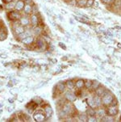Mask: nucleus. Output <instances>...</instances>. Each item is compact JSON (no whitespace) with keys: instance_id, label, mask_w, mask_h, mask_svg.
Returning a JSON list of instances; mask_svg holds the SVG:
<instances>
[{"instance_id":"obj_7","label":"nucleus","mask_w":121,"mask_h":122,"mask_svg":"<svg viewBox=\"0 0 121 122\" xmlns=\"http://www.w3.org/2000/svg\"><path fill=\"white\" fill-rule=\"evenodd\" d=\"M65 97L67 99L69 102H75L77 99V96L76 95L74 92H72L71 91H69L65 93Z\"/></svg>"},{"instance_id":"obj_11","label":"nucleus","mask_w":121,"mask_h":122,"mask_svg":"<svg viewBox=\"0 0 121 122\" xmlns=\"http://www.w3.org/2000/svg\"><path fill=\"white\" fill-rule=\"evenodd\" d=\"M36 48L40 50H44L46 49V43L43 39H38L36 41Z\"/></svg>"},{"instance_id":"obj_22","label":"nucleus","mask_w":121,"mask_h":122,"mask_svg":"<svg viewBox=\"0 0 121 122\" xmlns=\"http://www.w3.org/2000/svg\"><path fill=\"white\" fill-rule=\"evenodd\" d=\"M43 33V30L40 27H38V26H36V27H34L33 28V33L35 34L36 36H40V34Z\"/></svg>"},{"instance_id":"obj_5","label":"nucleus","mask_w":121,"mask_h":122,"mask_svg":"<svg viewBox=\"0 0 121 122\" xmlns=\"http://www.w3.org/2000/svg\"><path fill=\"white\" fill-rule=\"evenodd\" d=\"M25 27H23V26H22L20 23H19L18 24H15L14 26V33L16 36H19V34L23 33V32H25Z\"/></svg>"},{"instance_id":"obj_2","label":"nucleus","mask_w":121,"mask_h":122,"mask_svg":"<svg viewBox=\"0 0 121 122\" xmlns=\"http://www.w3.org/2000/svg\"><path fill=\"white\" fill-rule=\"evenodd\" d=\"M33 118L37 122H42L46 120V116L44 113V110H38L33 114Z\"/></svg>"},{"instance_id":"obj_34","label":"nucleus","mask_w":121,"mask_h":122,"mask_svg":"<svg viewBox=\"0 0 121 122\" xmlns=\"http://www.w3.org/2000/svg\"><path fill=\"white\" fill-rule=\"evenodd\" d=\"M87 121H89V122L97 121V118L95 117V116H93V117H88V120H87Z\"/></svg>"},{"instance_id":"obj_4","label":"nucleus","mask_w":121,"mask_h":122,"mask_svg":"<svg viewBox=\"0 0 121 122\" xmlns=\"http://www.w3.org/2000/svg\"><path fill=\"white\" fill-rule=\"evenodd\" d=\"M118 112H119L118 108L115 105H110L107 108V113L108 115L112 116V117L116 116L117 114H118Z\"/></svg>"},{"instance_id":"obj_10","label":"nucleus","mask_w":121,"mask_h":122,"mask_svg":"<svg viewBox=\"0 0 121 122\" xmlns=\"http://www.w3.org/2000/svg\"><path fill=\"white\" fill-rule=\"evenodd\" d=\"M19 23L23 27H27L29 24H31L30 23V18H28V16H22L19 19Z\"/></svg>"},{"instance_id":"obj_42","label":"nucleus","mask_w":121,"mask_h":122,"mask_svg":"<svg viewBox=\"0 0 121 122\" xmlns=\"http://www.w3.org/2000/svg\"><path fill=\"white\" fill-rule=\"evenodd\" d=\"M5 3H10V2H13L14 0H3Z\"/></svg>"},{"instance_id":"obj_21","label":"nucleus","mask_w":121,"mask_h":122,"mask_svg":"<svg viewBox=\"0 0 121 122\" xmlns=\"http://www.w3.org/2000/svg\"><path fill=\"white\" fill-rule=\"evenodd\" d=\"M86 114L88 115V117H93V116L96 115V111L93 108H89L88 109H86Z\"/></svg>"},{"instance_id":"obj_20","label":"nucleus","mask_w":121,"mask_h":122,"mask_svg":"<svg viewBox=\"0 0 121 122\" xmlns=\"http://www.w3.org/2000/svg\"><path fill=\"white\" fill-rule=\"evenodd\" d=\"M106 114H107V113H106V111H105L104 109L99 108L98 110H97V111H96V115L98 116V117H99L101 119H102L103 117H105V116H106Z\"/></svg>"},{"instance_id":"obj_16","label":"nucleus","mask_w":121,"mask_h":122,"mask_svg":"<svg viewBox=\"0 0 121 122\" xmlns=\"http://www.w3.org/2000/svg\"><path fill=\"white\" fill-rule=\"evenodd\" d=\"M94 99V103H95V106L96 108H99L101 105H102V97L101 96H98V95H95V96L93 97Z\"/></svg>"},{"instance_id":"obj_48","label":"nucleus","mask_w":121,"mask_h":122,"mask_svg":"<svg viewBox=\"0 0 121 122\" xmlns=\"http://www.w3.org/2000/svg\"><path fill=\"white\" fill-rule=\"evenodd\" d=\"M67 1H70V0H67Z\"/></svg>"},{"instance_id":"obj_24","label":"nucleus","mask_w":121,"mask_h":122,"mask_svg":"<svg viewBox=\"0 0 121 122\" xmlns=\"http://www.w3.org/2000/svg\"><path fill=\"white\" fill-rule=\"evenodd\" d=\"M86 4V0H76V5L79 7H85Z\"/></svg>"},{"instance_id":"obj_41","label":"nucleus","mask_w":121,"mask_h":122,"mask_svg":"<svg viewBox=\"0 0 121 122\" xmlns=\"http://www.w3.org/2000/svg\"><path fill=\"white\" fill-rule=\"evenodd\" d=\"M58 18H59V19H60V20H61V21H63L64 20V18H62V16H61V15H58Z\"/></svg>"},{"instance_id":"obj_46","label":"nucleus","mask_w":121,"mask_h":122,"mask_svg":"<svg viewBox=\"0 0 121 122\" xmlns=\"http://www.w3.org/2000/svg\"><path fill=\"white\" fill-rule=\"evenodd\" d=\"M118 45V47H119V48H121V44H120V43H119V44H118V45Z\"/></svg>"},{"instance_id":"obj_23","label":"nucleus","mask_w":121,"mask_h":122,"mask_svg":"<svg viewBox=\"0 0 121 122\" xmlns=\"http://www.w3.org/2000/svg\"><path fill=\"white\" fill-rule=\"evenodd\" d=\"M78 119H79V121H81L86 122L88 120V115H86V113H81L79 114V116H78Z\"/></svg>"},{"instance_id":"obj_3","label":"nucleus","mask_w":121,"mask_h":122,"mask_svg":"<svg viewBox=\"0 0 121 122\" xmlns=\"http://www.w3.org/2000/svg\"><path fill=\"white\" fill-rule=\"evenodd\" d=\"M8 17H9V19H11V20L17 21V20H19V19L22 17V15L21 14L19 13V11H12L8 13Z\"/></svg>"},{"instance_id":"obj_29","label":"nucleus","mask_w":121,"mask_h":122,"mask_svg":"<svg viewBox=\"0 0 121 122\" xmlns=\"http://www.w3.org/2000/svg\"><path fill=\"white\" fill-rule=\"evenodd\" d=\"M101 84H100V83L98 81H93V83H92V88L94 89V90H96L97 88H98V87H99Z\"/></svg>"},{"instance_id":"obj_31","label":"nucleus","mask_w":121,"mask_h":122,"mask_svg":"<svg viewBox=\"0 0 121 122\" xmlns=\"http://www.w3.org/2000/svg\"><path fill=\"white\" fill-rule=\"evenodd\" d=\"M92 83H93V81H91V80H86V81L85 82V87H86L87 89L91 88Z\"/></svg>"},{"instance_id":"obj_47","label":"nucleus","mask_w":121,"mask_h":122,"mask_svg":"<svg viewBox=\"0 0 121 122\" xmlns=\"http://www.w3.org/2000/svg\"><path fill=\"white\" fill-rule=\"evenodd\" d=\"M3 103H0V108L3 107Z\"/></svg>"},{"instance_id":"obj_35","label":"nucleus","mask_w":121,"mask_h":122,"mask_svg":"<svg viewBox=\"0 0 121 122\" xmlns=\"http://www.w3.org/2000/svg\"><path fill=\"white\" fill-rule=\"evenodd\" d=\"M101 1H102V3H104V4H110L112 2H114V0H101Z\"/></svg>"},{"instance_id":"obj_32","label":"nucleus","mask_w":121,"mask_h":122,"mask_svg":"<svg viewBox=\"0 0 121 122\" xmlns=\"http://www.w3.org/2000/svg\"><path fill=\"white\" fill-rule=\"evenodd\" d=\"M22 120L24 121H30V120H31V118H30L29 116L28 115V114H22Z\"/></svg>"},{"instance_id":"obj_14","label":"nucleus","mask_w":121,"mask_h":122,"mask_svg":"<svg viewBox=\"0 0 121 122\" xmlns=\"http://www.w3.org/2000/svg\"><path fill=\"white\" fill-rule=\"evenodd\" d=\"M44 113H45V116H46V119H48L50 117L52 116V108L50 107V106H45V107L44 108Z\"/></svg>"},{"instance_id":"obj_19","label":"nucleus","mask_w":121,"mask_h":122,"mask_svg":"<svg viewBox=\"0 0 121 122\" xmlns=\"http://www.w3.org/2000/svg\"><path fill=\"white\" fill-rule=\"evenodd\" d=\"M85 86V82L83 79H78L75 83V87L78 89H82Z\"/></svg>"},{"instance_id":"obj_27","label":"nucleus","mask_w":121,"mask_h":122,"mask_svg":"<svg viewBox=\"0 0 121 122\" xmlns=\"http://www.w3.org/2000/svg\"><path fill=\"white\" fill-rule=\"evenodd\" d=\"M15 3L14 2H10V3H7L5 4V8L7 10L15 9Z\"/></svg>"},{"instance_id":"obj_15","label":"nucleus","mask_w":121,"mask_h":122,"mask_svg":"<svg viewBox=\"0 0 121 122\" xmlns=\"http://www.w3.org/2000/svg\"><path fill=\"white\" fill-rule=\"evenodd\" d=\"M23 11L26 15H31L32 14V6L31 4H26L25 3Z\"/></svg>"},{"instance_id":"obj_37","label":"nucleus","mask_w":121,"mask_h":122,"mask_svg":"<svg viewBox=\"0 0 121 122\" xmlns=\"http://www.w3.org/2000/svg\"><path fill=\"white\" fill-rule=\"evenodd\" d=\"M14 109H15V107H14V106H10V107H7V111L9 112V113L12 112Z\"/></svg>"},{"instance_id":"obj_33","label":"nucleus","mask_w":121,"mask_h":122,"mask_svg":"<svg viewBox=\"0 0 121 122\" xmlns=\"http://www.w3.org/2000/svg\"><path fill=\"white\" fill-rule=\"evenodd\" d=\"M7 38V35L4 32H1L0 33V41H4Z\"/></svg>"},{"instance_id":"obj_9","label":"nucleus","mask_w":121,"mask_h":122,"mask_svg":"<svg viewBox=\"0 0 121 122\" xmlns=\"http://www.w3.org/2000/svg\"><path fill=\"white\" fill-rule=\"evenodd\" d=\"M24 6H25V2H24V0H18L15 3V9L18 11H21L23 10Z\"/></svg>"},{"instance_id":"obj_40","label":"nucleus","mask_w":121,"mask_h":122,"mask_svg":"<svg viewBox=\"0 0 121 122\" xmlns=\"http://www.w3.org/2000/svg\"><path fill=\"white\" fill-rule=\"evenodd\" d=\"M98 3L97 1H94V6H93V7H98Z\"/></svg>"},{"instance_id":"obj_26","label":"nucleus","mask_w":121,"mask_h":122,"mask_svg":"<svg viewBox=\"0 0 121 122\" xmlns=\"http://www.w3.org/2000/svg\"><path fill=\"white\" fill-rule=\"evenodd\" d=\"M87 103H88L89 107L93 108H96L95 103H94V99H93V97L88 98V99H87Z\"/></svg>"},{"instance_id":"obj_38","label":"nucleus","mask_w":121,"mask_h":122,"mask_svg":"<svg viewBox=\"0 0 121 122\" xmlns=\"http://www.w3.org/2000/svg\"><path fill=\"white\" fill-rule=\"evenodd\" d=\"M0 57H1V58H7V55L6 54V53H1V54H0Z\"/></svg>"},{"instance_id":"obj_13","label":"nucleus","mask_w":121,"mask_h":122,"mask_svg":"<svg viewBox=\"0 0 121 122\" xmlns=\"http://www.w3.org/2000/svg\"><path fill=\"white\" fill-rule=\"evenodd\" d=\"M94 91H95V93H96L97 95H98V96L102 97L107 91H106V89H105L104 87H102V86L100 85L99 87H98L96 90H94Z\"/></svg>"},{"instance_id":"obj_12","label":"nucleus","mask_w":121,"mask_h":122,"mask_svg":"<svg viewBox=\"0 0 121 122\" xmlns=\"http://www.w3.org/2000/svg\"><path fill=\"white\" fill-rule=\"evenodd\" d=\"M62 110H63L68 116L73 112V107L70 103H65L63 105V107H62Z\"/></svg>"},{"instance_id":"obj_39","label":"nucleus","mask_w":121,"mask_h":122,"mask_svg":"<svg viewBox=\"0 0 121 122\" xmlns=\"http://www.w3.org/2000/svg\"><path fill=\"white\" fill-rule=\"evenodd\" d=\"M26 4H31V3L32 2V0H24Z\"/></svg>"},{"instance_id":"obj_43","label":"nucleus","mask_w":121,"mask_h":122,"mask_svg":"<svg viewBox=\"0 0 121 122\" xmlns=\"http://www.w3.org/2000/svg\"><path fill=\"white\" fill-rule=\"evenodd\" d=\"M8 101H9V103H13L14 99H8Z\"/></svg>"},{"instance_id":"obj_8","label":"nucleus","mask_w":121,"mask_h":122,"mask_svg":"<svg viewBox=\"0 0 121 122\" xmlns=\"http://www.w3.org/2000/svg\"><path fill=\"white\" fill-rule=\"evenodd\" d=\"M33 41H34V37H33V36H32V35L28 36L27 37H25L21 40V43L25 45H32V44L33 43Z\"/></svg>"},{"instance_id":"obj_30","label":"nucleus","mask_w":121,"mask_h":122,"mask_svg":"<svg viewBox=\"0 0 121 122\" xmlns=\"http://www.w3.org/2000/svg\"><path fill=\"white\" fill-rule=\"evenodd\" d=\"M94 1H95V0H86V7H92L93 6H94Z\"/></svg>"},{"instance_id":"obj_36","label":"nucleus","mask_w":121,"mask_h":122,"mask_svg":"<svg viewBox=\"0 0 121 122\" xmlns=\"http://www.w3.org/2000/svg\"><path fill=\"white\" fill-rule=\"evenodd\" d=\"M59 46H60V48H61V49H65V50L66 49V46L65 45V44H63L62 42H60V43H59Z\"/></svg>"},{"instance_id":"obj_18","label":"nucleus","mask_w":121,"mask_h":122,"mask_svg":"<svg viewBox=\"0 0 121 122\" xmlns=\"http://www.w3.org/2000/svg\"><path fill=\"white\" fill-rule=\"evenodd\" d=\"M65 86L70 91H72V90H74V87H75V83H74L72 80H68L65 83Z\"/></svg>"},{"instance_id":"obj_28","label":"nucleus","mask_w":121,"mask_h":122,"mask_svg":"<svg viewBox=\"0 0 121 122\" xmlns=\"http://www.w3.org/2000/svg\"><path fill=\"white\" fill-rule=\"evenodd\" d=\"M102 121H106V122H112V121H114V117H112V116L108 115V116H105L102 118Z\"/></svg>"},{"instance_id":"obj_6","label":"nucleus","mask_w":121,"mask_h":122,"mask_svg":"<svg viewBox=\"0 0 121 122\" xmlns=\"http://www.w3.org/2000/svg\"><path fill=\"white\" fill-rule=\"evenodd\" d=\"M29 18H30V23H31V24L33 26V27L38 26V23H39V18H38V15H36V13L31 14Z\"/></svg>"},{"instance_id":"obj_1","label":"nucleus","mask_w":121,"mask_h":122,"mask_svg":"<svg viewBox=\"0 0 121 122\" xmlns=\"http://www.w3.org/2000/svg\"><path fill=\"white\" fill-rule=\"evenodd\" d=\"M102 103L105 106H110L116 104V99H115L112 94L106 91L105 94L102 96Z\"/></svg>"},{"instance_id":"obj_45","label":"nucleus","mask_w":121,"mask_h":122,"mask_svg":"<svg viewBox=\"0 0 121 122\" xmlns=\"http://www.w3.org/2000/svg\"><path fill=\"white\" fill-rule=\"evenodd\" d=\"M70 23H71V24H74V20H73L72 19H70Z\"/></svg>"},{"instance_id":"obj_44","label":"nucleus","mask_w":121,"mask_h":122,"mask_svg":"<svg viewBox=\"0 0 121 122\" xmlns=\"http://www.w3.org/2000/svg\"><path fill=\"white\" fill-rule=\"evenodd\" d=\"M115 28H117V29H120L121 31V27L120 26H115Z\"/></svg>"},{"instance_id":"obj_17","label":"nucleus","mask_w":121,"mask_h":122,"mask_svg":"<svg viewBox=\"0 0 121 122\" xmlns=\"http://www.w3.org/2000/svg\"><path fill=\"white\" fill-rule=\"evenodd\" d=\"M56 90H57L58 91H59L60 93H62L65 91V84L63 83H61V82H60V83H58L57 84H56Z\"/></svg>"},{"instance_id":"obj_25","label":"nucleus","mask_w":121,"mask_h":122,"mask_svg":"<svg viewBox=\"0 0 121 122\" xmlns=\"http://www.w3.org/2000/svg\"><path fill=\"white\" fill-rule=\"evenodd\" d=\"M30 35H31V32H30V31H27V30H25V32H23V33L19 34V35L18 36V38H19L20 40H22V39H23V38L27 37L28 36H30Z\"/></svg>"}]
</instances>
